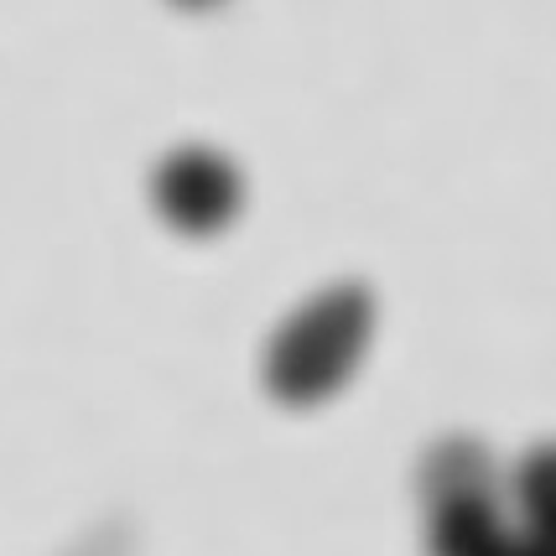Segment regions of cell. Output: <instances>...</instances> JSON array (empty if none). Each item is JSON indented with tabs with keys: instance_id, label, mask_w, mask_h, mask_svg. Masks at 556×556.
Instances as JSON below:
<instances>
[{
	"instance_id": "1",
	"label": "cell",
	"mask_w": 556,
	"mask_h": 556,
	"mask_svg": "<svg viewBox=\"0 0 556 556\" xmlns=\"http://www.w3.org/2000/svg\"><path fill=\"white\" fill-rule=\"evenodd\" d=\"M375 328V302L364 287H333L313 296L287 328L270 339L266 386L287 406H313L349 380Z\"/></svg>"
},
{
	"instance_id": "2",
	"label": "cell",
	"mask_w": 556,
	"mask_h": 556,
	"mask_svg": "<svg viewBox=\"0 0 556 556\" xmlns=\"http://www.w3.org/2000/svg\"><path fill=\"white\" fill-rule=\"evenodd\" d=\"M151 198L172 229L214 235L240 214V172L208 146H182L151 177Z\"/></svg>"
},
{
	"instance_id": "3",
	"label": "cell",
	"mask_w": 556,
	"mask_h": 556,
	"mask_svg": "<svg viewBox=\"0 0 556 556\" xmlns=\"http://www.w3.org/2000/svg\"><path fill=\"white\" fill-rule=\"evenodd\" d=\"M509 541H515V535H509V526L500 520L494 494L432 505V531H427L432 556H500Z\"/></svg>"
},
{
	"instance_id": "4",
	"label": "cell",
	"mask_w": 556,
	"mask_h": 556,
	"mask_svg": "<svg viewBox=\"0 0 556 556\" xmlns=\"http://www.w3.org/2000/svg\"><path fill=\"white\" fill-rule=\"evenodd\" d=\"M421 494L427 505H447V500H479L494 494V468L479 442H442L427 468H421Z\"/></svg>"
},
{
	"instance_id": "5",
	"label": "cell",
	"mask_w": 556,
	"mask_h": 556,
	"mask_svg": "<svg viewBox=\"0 0 556 556\" xmlns=\"http://www.w3.org/2000/svg\"><path fill=\"white\" fill-rule=\"evenodd\" d=\"M515 505L526 526H556V442L526 453V463L515 468Z\"/></svg>"
},
{
	"instance_id": "6",
	"label": "cell",
	"mask_w": 556,
	"mask_h": 556,
	"mask_svg": "<svg viewBox=\"0 0 556 556\" xmlns=\"http://www.w3.org/2000/svg\"><path fill=\"white\" fill-rule=\"evenodd\" d=\"M520 546H526V556H556V526H526Z\"/></svg>"
},
{
	"instance_id": "7",
	"label": "cell",
	"mask_w": 556,
	"mask_h": 556,
	"mask_svg": "<svg viewBox=\"0 0 556 556\" xmlns=\"http://www.w3.org/2000/svg\"><path fill=\"white\" fill-rule=\"evenodd\" d=\"M500 556H526V546H520V535H515V541H509V546H505Z\"/></svg>"
},
{
	"instance_id": "8",
	"label": "cell",
	"mask_w": 556,
	"mask_h": 556,
	"mask_svg": "<svg viewBox=\"0 0 556 556\" xmlns=\"http://www.w3.org/2000/svg\"><path fill=\"white\" fill-rule=\"evenodd\" d=\"M177 5H193L198 11V5H218V0H177Z\"/></svg>"
}]
</instances>
